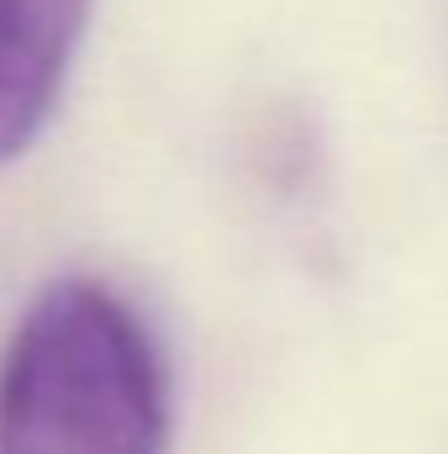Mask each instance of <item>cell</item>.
I'll return each mask as SVG.
<instances>
[{"mask_svg": "<svg viewBox=\"0 0 448 454\" xmlns=\"http://www.w3.org/2000/svg\"><path fill=\"white\" fill-rule=\"evenodd\" d=\"M164 348L112 286L53 280L0 354V454H164Z\"/></svg>", "mask_w": 448, "mask_h": 454, "instance_id": "6da1fadb", "label": "cell"}, {"mask_svg": "<svg viewBox=\"0 0 448 454\" xmlns=\"http://www.w3.org/2000/svg\"><path fill=\"white\" fill-rule=\"evenodd\" d=\"M85 21L90 0H0V164L48 127Z\"/></svg>", "mask_w": 448, "mask_h": 454, "instance_id": "7a4b0ae2", "label": "cell"}]
</instances>
